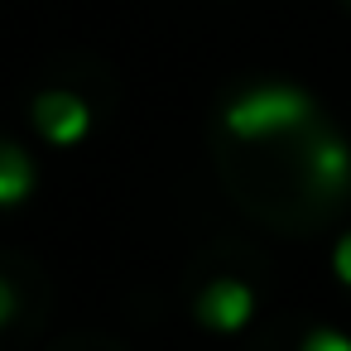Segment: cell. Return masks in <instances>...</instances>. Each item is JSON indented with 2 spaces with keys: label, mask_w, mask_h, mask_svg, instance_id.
I'll list each match as a JSON object with an SVG mask.
<instances>
[{
  "label": "cell",
  "mask_w": 351,
  "mask_h": 351,
  "mask_svg": "<svg viewBox=\"0 0 351 351\" xmlns=\"http://www.w3.org/2000/svg\"><path fill=\"white\" fill-rule=\"evenodd\" d=\"M34 193V164L20 145H0V207H20Z\"/></svg>",
  "instance_id": "obj_5"
},
{
  "label": "cell",
  "mask_w": 351,
  "mask_h": 351,
  "mask_svg": "<svg viewBox=\"0 0 351 351\" xmlns=\"http://www.w3.org/2000/svg\"><path fill=\"white\" fill-rule=\"evenodd\" d=\"M332 269H337V279L351 289V231H346V236L332 245Z\"/></svg>",
  "instance_id": "obj_7"
},
{
  "label": "cell",
  "mask_w": 351,
  "mask_h": 351,
  "mask_svg": "<svg viewBox=\"0 0 351 351\" xmlns=\"http://www.w3.org/2000/svg\"><path fill=\"white\" fill-rule=\"evenodd\" d=\"M308 116H313V101L298 87H255L226 106V130L236 140H265V135L298 130Z\"/></svg>",
  "instance_id": "obj_1"
},
{
  "label": "cell",
  "mask_w": 351,
  "mask_h": 351,
  "mask_svg": "<svg viewBox=\"0 0 351 351\" xmlns=\"http://www.w3.org/2000/svg\"><path fill=\"white\" fill-rule=\"evenodd\" d=\"M298 351H351V337H341V332H332V327H317V332L303 337Z\"/></svg>",
  "instance_id": "obj_6"
},
{
  "label": "cell",
  "mask_w": 351,
  "mask_h": 351,
  "mask_svg": "<svg viewBox=\"0 0 351 351\" xmlns=\"http://www.w3.org/2000/svg\"><path fill=\"white\" fill-rule=\"evenodd\" d=\"M34 130L49 145H77L92 130V111L77 92H44L34 97Z\"/></svg>",
  "instance_id": "obj_3"
},
{
  "label": "cell",
  "mask_w": 351,
  "mask_h": 351,
  "mask_svg": "<svg viewBox=\"0 0 351 351\" xmlns=\"http://www.w3.org/2000/svg\"><path fill=\"white\" fill-rule=\"evenodd\" d=\"M15 308H20V298H15V284L0 274V327H5L10 317H15Z\"/></svg>",
  "instance_id": "obj_8"
},
{
  "label": "cell",
  "mask_w": 351,
  "mask_h": 351,
  "mask_svg": "<svg viewBox=\"0 0 351 351\" xmlns=\"http://www.w3.org/2000/svg\"><path fill=\"white\" fill-rule=\"evenodd\" d=\"M255 317V289L241 279H212L197 293V322L207 332H241Z\"/></svg>",
  "instance_id": "obj_2"
},
{
  "label": "cell",
  "mask_w": 351,
  "mask_h": 351,
  "mask_svg": "<svg viewBox=\"0 0 351 351\" xmlns=\"http://www.w3.org/2000/svg\"><path fill=\"white\" fill-rule=\"evenodd\" d=\"M308 183L317 193H341L351 183V149L332 135H317L308 145Z\"/></svg>",
  "instance_id": "obj_4"
}]
</instances>
